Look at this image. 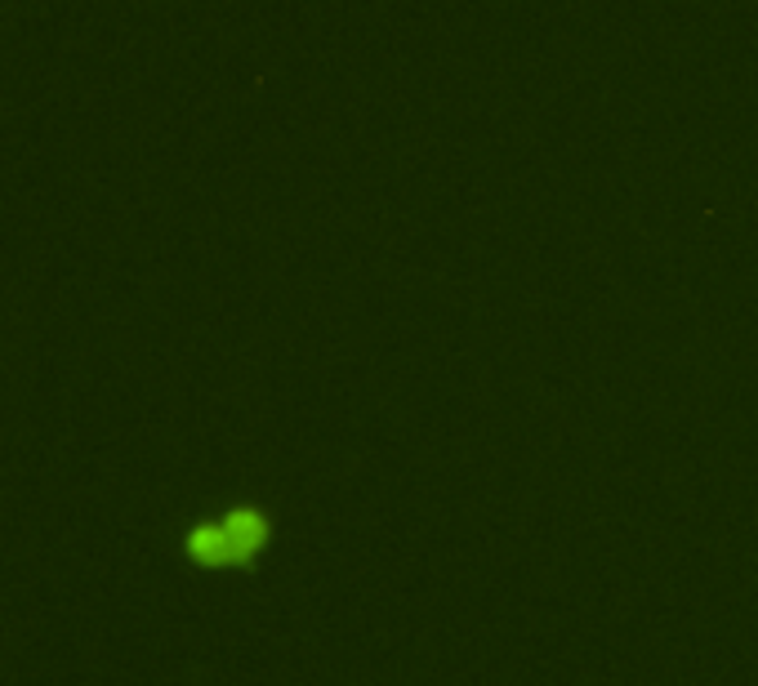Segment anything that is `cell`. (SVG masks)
<instances>
[{"instance_id": "obj_1", "label": "cell", "mask_w": 758, "mask_h": 686, "mask_svg": "<svg viewBox=\"0 0 758 686\" xmlns=\"http://www.w3.org/2000/svg\"><path fill=\"white\" fill-rule=\"evenodd\" d=\"M268 539V517L259 508H237V513H223L219 522H206V526H192L188 535V553L197 562H246L250 553H259Z\"/></svg>"}]
</instances>
